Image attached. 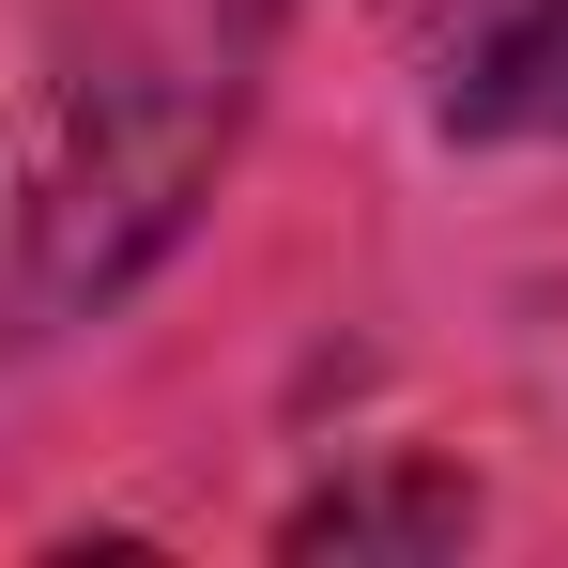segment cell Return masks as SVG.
Returning <instances> with one entry per match:
<instances>
[{
    "label": "cell",
    "mask_w": 568,
    "mask_h": 568,
    "mask_svg": "<svg viewBox=\"0 0 568 568\" xmlns=\"http://www.w3.org/2000/svg\"><path fill=\"white\" fill-rule=\"evenodd\" d=\"M246 16L262 0H200V16H154L123 31L93 78L62 93V154H47V200H31V307H78V292H123L170 231H185L200 170L231 154V62H246Z\"/></svg>",
    "instance_id": "1"
},
{
    "label": "cell",
    "mask_w": 568,
    "mask_h": 568,
    "mask_svg": "<svg viewBox=\"0 0 568 568\" xmlns=\"http://www.w3.org/2000/svg\"><path fill=\"white\" fill-rule=\"evenodd\" d=\"M430 108L462 139H568V0H446Z\"/></svg>",
    "instance_id": "2"
}]
</instances>
